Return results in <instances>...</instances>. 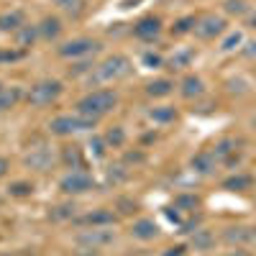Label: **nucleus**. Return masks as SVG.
<instances>
[{
    "instance_id": "f03ea898",
    "label": "nucleus",
    "mask_w": 256,
    "mask_h": 256,
    "mask_svg": "<svg viewBox=\"0 0 256 256\" xmlns=\"http://www.w3.org/2000/svg\"><path fill=\"white\" fill-rule=\"evenodd\" d=\"M131 72H134L131 59L123 56V54H113V56H108L102 64L95 67V80L98 82H118V80L128 77Z\"/></svg>"
},
{
    "instance_id": "bb28decb",
    "label": "nucleus",
    "mask_w": 256,
    "mask_h": 256,
    "mask_svg": "<svg viewBox=\"0 0 256 256\" xmlns=\"http://www.w3.org/2000/svg\"><path fill=\"white\" fill-rule=\"evenodd\" d=\"M195 24H198V18H195V16H184V18H180L177 24L172 26V34H174V36L192 34V31H195Z\"/></svg>"
},
{
    "instance_id": "1a4fd4ad",
    "label": "nucleus",
    "mask_w": 256,
    "mask_h": 256,
    "mask_svg": "<svg viewBox=\"0 0 256 256\" xmlns=\"http://www.w3.org/2000/svg\"><path fill=\"white\" fill-rule=\"evenodd\" d=\"M159 34H162V20L156 16H144L134 26V36L141 41H154V38H159Z\"/></svg>"
},
{
    "instance_id": "4be33fe9",
    "label": "nucleus",
    "mask_w": 256,
    "mask_h": 256,
    "mask_svg": "<svg viewBox=\"0 0 256 256\" xmlns=\"http://www.w3.org/2000/svg\"><path fill=\"white\" fill-rule=\"evenodd\" d=\"M38 38V26H28L24 24L18 31H16V41H18V46H31L34 41Z\"/></svg>"
},
{
    "instance_id": "ea45409f",
    "label": "nucleus",
    "mask_w": 256,
    "mask_h": 256,
    "mask_svg": "<svg viewBox=\"0 0 256 256\" xmlns=\"http://www.w3.org/2000/svg\"><path fill=\"white\" fill-rule=\"evenodd\" d=\"M8 169H10V164H8V159H6V156H0V180H3V177L8 174Z\"/></svg>"
},
{
    "instance_id": "f3484780",
    "label": "nucleus",
    "mask_w": 256,
    "mask_h": 256,
    "mask_svg": "<svg viewBox=\"0 0 256 256\" xmlns=\"http://www.w3.org/2000/svg\"><path fill=\"white\" fill-rule=\"evenodd\" d=\"M254 187V177L251 174H233L228 180H223V190L228 192H246Z\"/></svg>"
},
{
    "instance_id": "9d476101",
    "label": "nucleus",
    "mask_w": 256,
    "mask_h": 256,
    "mask_svg": "<svg viewBox=\"0 0 256 256\" xmlns=\"http://www.w3.org/2000/svg\"><path fill=\"white\" fill-rule=\"evenodd\" d=\"M220 241L228 244V246H246L251 244V228L248 226H226L223 233H220Z\"/></svg>"
},
{
    "instance_id": "cd10ccee",
    "label": "nucleus",
    "mask_w": 256,
    "mask_h": 256,
    "mask_svg": "<svg viewBox=\"0 0 256 256\" xmlns=\"http://www.w3.org/2000/svg\"><path fill=\"white\" fill-rule=\"evenodd\" d=\"M20 100V90L18 88H10V90H0V110H8V108H13V105Z\"/></svg>"
},
{
    "instance_id": "f257e3e1",
    "label": "nucleus",
    "mask_w": 256,
    "mask_h": 256,
    "mask_svg": "<svg viewBox=\"0 0 256 256\" xmlns=\"http://www.w3.org/2000/svg\"><path fill=\"white\" fill-rule=\"evenodd\" d=\"M116 102H118L116 90H105V88L102 90H92V92H88L77 102V113L98 123L102 116H108L116 108Z\"/></svg>"
},
{
    "instance_id": "b1692460",
    "label": "nucleus",
    "mask_w": 256,
    "mask_h": 256,
    "mask_svg": "<svg viewBox=\"0 0 256 256\" xmlns=\"http://www.w3.org/2000/svg\"><path fill=\"white\" fill-rule=\"evenodd\" d=\"M54 6H56L59 10H64L67 16L77 18V16H82V10H84V0H54Z\"/></svg>"
},
{
    "instance_id": "dca6fc26",
    "label": "nucleus",
    "mask_w": 256,
    "mask_h": 256,
    "mask_svg": "<svg viewBox=\"0 0 256 256\" xmlns=\"http://www.w3.org/2000/svg\"><path fill=\"white\" fill-rule=\"evenodd\" d=\"M216 164H218V159H216L212 152H200V154L192 156V162H190V166L195 169L198 174H210L212 169H216Z\"/></svg>"
},
{
    "instance_id": "a211bd4d",
    "label": "nucleus",
    "mask_w": 256,
    "mask_h": 256,
    "mask_svg": "<svg viewBox=\"0 0 256 256\" xmlns=\"http://www.w3.org/2000/svg\"><path fill=\"white\" fill-rule=\"evenodd\" d=\"M20 26H24V13L20 10H10L0 16V31L3 34H16Z\"/></svg>"
},
{
    "instance_id": "ddd939ff",
    "label": "nucleus",
    "mask_w": 256,
    "mask_h": 256,
    "mask_svg": "<svg viewBox=\"0 0 256 256\" xmlns=\"http://www.w3.org/2000/svg\"><path fill=\"white\" fill-rule=\"evenodd\" d=\"M180 95H182L184 100H198V98H202V95H205V82H202V77L187 74V77L180 82Z\"/></svg>"
},
{
    "instance_id": "393cba45",
    "label": "nucleus",
    "mask_w": 256,
    "mask_h": 256,
    "mask_svg": "<svg viewBox=\"0 0 256 256\" xmlns=\"http://www.w3.org/2000/svg\"><path fill=\"white\" fill-rule=\"evenodd\" d=\"M102 138H105V144H108L110 148H120L126 144V131L120 126H113V128H108V134H105Z\"/></svg>"
},
{
    "instance_id": "39448f33",
    "label": "nucleus",
    "mask_w": 256,
    "mask_h": 256,
    "mask_svg": "<svg viewBox=\"0 0 256 256\" xmlns=\"http://www.w3.org/2000/svg\"><path fill=\"white\" fill-rule=\"evenodd\" d=\"M95 126V120L90 118H84V116H59L49 123L52 128V134L56 136H72V134H80V131H90V128Z\"/></svg>"
},
{
    "instance_id": "423d86ee",
    "label": "nucleus",
    "mask_w": 256,
    "mask_h": 256,
    "mask_svg": "<svg viewBox=\"0 0 256 256\" xmlns=\"http://www.w3.org/2000/svg\"><path fill=\"white\" fill-rule=\"evenodd\" d=\"M92 187H95V182L84 169H70L59 182V190L64 195H84V192H90Z\"/></svg>"
},
{
    "instance_id": "c85d7f7f",
    "label": "nucleus",
    "mask_w": 256,
    "mask_h": 256,
    "mask_svg": "<svg viewBox=\"0 0 256 256\" xmlns=\"http://www.w3.org/2000/svg\"><path fill=\"white\" fill-rule=\"evenodd\" d=\"M64 164H67L70 169H82V152L77 146H70V148H64V154H62Z\"/></svg>"
},
{
    "instance_id": "72a5a7b5",
    "label": "nucleus",
    "mask_w": 256,
    "mask_h": 256,
    "mask_svg": "<svg viewBox=\"0 0 256 256\" xmlns=\"http://www.w3.org/2000/svg\"><path fill=\"white\" fill-rule=\"evenodd\" d=\"M72 216H74V208H72V205H59V208L52 212L54 220H64V218H72Z\"/></svg>"
},
{
    "instance_id": "c9c22d12",
    "label": "nucleus",
    "mask_w": 256,
    "mask_h": 256,
    "mask_svg": "<svg viewBox=\"0 0 256 256\" xmlns=\"http://www.w3.org/2000/svg\"><path fill=\"white\" fill-rule=\"evenodd\" d=\"M105 146H108V144H105V138H92L90 141V148H92V152H95V156H105Z\"/></svg>"
},
{
    "instance_id": "0eeeda50",
    "label": "nucleus",
    "mask_w": 256,
    "mask_h": 256,
    "mask_svg": "<svg viewBox=\"0 0 256 256\" xmlns=\"http://www.w3.org/2000/svg\"><path fill=\"white\" fill-rule=\"evenodd\" d=\"M100 49V41H92V38H74V41H67V44L59 46V54L67 56V59H82V56H90Z\"/></svg>"
},
{
    "instance_id": "a19ab883",
    "label": "nucleus",
    "mask_w": 256,
    "mask_h": 256,
    "mask_svg": "<svg viewBox=\"0 0 256 256\" xmlns=\"http://www.w3.org/2000/svg\"><path fill=\"white\" fill-rule=\"evenodd\" d=\"M20 54H13V52H3L0 49V62H10V59H18Z\"/></svg>"
},
{
    "instance_id": "9b49d317",
    "label": "nucleus",
    "mask_w": 256,
    "mask_h": 256,
    "mask_svg": "<svg viewBox=\"0 0 256 256\" xmlns=\"http://www.w3.org/2000/svg\"><path fill=\"white\" fill-rule=\"evenodd\" d=\"M116 220H118L116 212L108 210V208H98V210H92V212L80 218L82 226H92V228H110V226H116Z\"/></svg>"
},
{
    "instance_id": "6ab92c4d",
    "label": "nucleus",
    "mask_w": 256,
    "mask_h": 256,
    "mask_svg": "<svg viewBox=\"0 0 256 256\" xmlns=\"http://www.w3.org/2000/svg\"><path fill=\"white\" fill-rule=\"evenodd\" d=\"M172 90H174V82L164 80V77L146 84V95H152V98H166V95H172Z\"/></svg>"
},
{
    "instance_id": "6e6552de",
    "label": "nucleus",
    "mask_w": 256,
    "mask_h": 256,
    "mask_svg": "<svg viewBox=\"0 0 256 256\" xmlns=\"http://www.w3.org/2000/svg\"><path fill=\"white\" fill-rule=\"evenodd\" d=\"M116 241V230L110 228H88L77 236L80 246H88V248H98V246H108Z\"/></svg>"
},
{
    "instance_id": "473e14b6",
    "label": "nucleus",
    "mask_w": 256,
    "mask_h": 256,
    "mask_svg": "<svg viewBox=\"0 0 256 256\" xmlns=\"http://www.w3.org/2000/svg\"><path fill=\"white\" fill-rule=\"evenodd\" d=\"M226 13H230V16H246L248 6L244 3V0H226Z\"/></svg>"
},
{
    "instance_id": "a878e982",
    "label": "nucleus",
    "mask_w": 256,
    "mask_h": 256,
    "mask_svg": "<svg viewBox=\"0 0 256 256\" xmlns=\"http://www.w3.org/2000/svg\"><path fill=\"white\" fill-rule=\"evenodd\" d=\"M192 59H195V52H192V49H182V52H177L172 59H169L166 64H169L172 70H182V67H190Z\"/></svg>"
},
{
    "instance_id": "c03bdc74",
    "label": "nucleus",
    "mask_w": 256,
    "mask_h": 256,
    "mask_svg": "<svg viewBox=\"0 0 256 256\" xmlns=\"http://www.w3.org/2000/svg\"><path fill=\"white\" fill-rule=\"evenodd\" d=\"M0 90H3V88H0Z\"/></svg>"
},
{
    "instance_id": "79ce46f5",
    "label": "nucleus",
    "mask_w": 256,
    "mask_h": 256,
    "mask_svg": "<svg viewBox=\"0 0 256 256\" xmlns=\"http://www.w3.org/2000/svg\"><path fill=\"white\" fill-rule=\"evenodd\" d=\"M251 244H256V226H251Z\"/></svg>"
},
{
    "instance_id": "e433bc0d",
    "label": "nucleus",
    "mask_w": 256,
    "mask_h": 256,
    "mask_svg": "<svg viewBox=\"0 0 256 256\" xmlns=\"http://www.w3.org/2000/svg\"><path fill=\"white\" fill-rule=\"evenodd\" d=\"M241 52H244V56H246V59H256V38H254V41H248V44H246Z\"/></svg>"
},
{
    "instance_id": "7ed1b4c3",
    "label": "nucleus",
    "mask_w": 256,
    "mask_h": 256,
    "mask_svg": "<svg viewBox=\"0 0 256 256\" xmlns=\"http://www.w3.org/2000/svg\"><path fill=\"white\" fill-rule=\"evenodd\" d=\"M62 90L64 88H62L59 80H41L28 92V105H34V108H46V105H52L54 100H59Z\"/></svg>"
},
{
    "instance_id": "412c9836",
    "label": "nucleus",
    "mask_w": 256,
    "mask_h": 256,
    "mask_svg": "<svg viewBox=\"0 0 256 256\" xmlns=\"http://www.w3.org/2000/svg\"><path fill=\"white\" fill-rule=\"evenodd\" d=\"M62 34V24H59V18H44L38 24V36L41 38H46V41H52V38H56Z\"/></svg>"
},
{
    "instance_id": "4468645a",
    "label": "nucleus",
    "mask_w": 256,
    "mask_h": 256,
    "mask_svg": "<svg viewBox=\"0 0 256 256\" xmlns=\"http://www.w3.org/2000/svg\"><path fill=\"white\" fill-rule=\"evenodd\" d=\"M159 226L152 220V218H138L134 226H131V236L138 238V241H154L159 238Z\"/></svg>"
},
{
    "instance_id": "58836bf2",
    "label": "nucleus",
    "mask_w": 256,
    "mask_h": 256,
    "mask_svg": "<svg viewBox=\"0 0 256 256\" xmlns=\"http://www.w3.org/2000/svg\"><path fill=\"white\" fill-rule=\"evenodd\" d=\"M220 256H254V254L246 251L244 246H236V248H230V251H226V254H220Z\"/></svg>"
},
{
    "instance_id": "20e7f679",
    "label": "nucleus",
    "mask_w": 256,
    "mask_h": 256,
    "mask_svg": "<svg viewBox=\"0 0 256 256\" xmlns=\"http://www.w3.org/2000/svg\"><path fill=\"white\" fill-rule=\"evenodd\" d=\"M228 31V20L223 16H216V13H208V16H200L198 24H195V34L200 41H216L220 38L223 34Z\"/></svg>"
},
{
    "instance_id": "2eb2a0df",
    "label": "nucleus",
    "mask_w": 256,
    "mask_h": 256,
    "mask_svg": "<svg viewBox=\"0 0 256 256\" xmlns=\"http://www.w3.org/2000/svg\"><path fill=\"white\" fill-rule=\"evenodd\" d=\"M190 246L195 248V251H210L212 246H216V233L208 230V228H198V230H192V236H190Z\"/></svg>"
},
{
    "instance_id": "2f4dec72",
    "label": "nucleus",
    "mask_w": 256,
    "mask_h": 256,
    "mask_svg": "<svg viewBox=\"0 0 256 256\" xmlns=\"http://www.w3.org/2000/svg\"><path fill=\"white\" fill-rule=\"evenodd\" d=\"M8 192H10L13 198H28L31 192H34V184H28V182H16V184L8 187Z\"/></svg>"
},
{
    "instance_id": "aec40b11",
    "label": "nucleus",
    "mask_w": 256,
    "mask_h": 256,
    "mask_svg": "<svg viewBox=\"0 0 256 256\" xmlns=\"http://www.w3.org/2000/svg\"><path fill=\"white\" fill-rule=\"evenodd\" d=\"M148 118H152L154 123H174L177 120V110L172 108V105H156V108L148 110Z\"/></svg>"
},
{
    "instance_id": "f8f14e48",
    "label": "nucleus",
    "mask_w": 256,
    "mask_h": 256,
    "mask_svg": "<svg viewBox=\"0 0 256 256\" xmlns=\"http://www.w3.org/2000/svg\"><path fill=\"white\" fill-rule=\"evenodd\" d=\"M54 164V154L49 152L46 146H41V148H31V152L26 154V166L36 169V172H49Z\"/></svg>"
},
{
    "instance_id": "c756f323",
    "label": "nucleus",
    "mask_w": 256,
    "mask_h": 256,
    "mask_svg": "<svg viewBox=\"0 0 256 256\" xmlns=\"http://www.w3.org/2000/svg\"><path fill=\"white\" fill-rule=\"evenodd\" d=\"M174 208L177 210H184V212H195L200 208V198L198 195H180L174 200Z\"/></svg>"
},
{
    "instance_id": "f704fd0d",
    "label": "nucleus",
    "mask_w": 256,
    "mask_h": 256,
    "mask_svg": "<svg viewBox=\"0 0 256 256\" xmlns=\"http://www.w3.org/2000/svg\"><path fill=\"white\" fill-rule=\"evenodd\" d=\"M144 64H146V67H152V70H156V67H162V64H164V59H162L159 54L146 52V54H144Z\"/></svg>"
},
{
    "instance_id": "37998d69",
    "label": "nucleus",
    "mask_w": 256,
    "mask_h": 256,
    "mask_svg": "<svg viewBox=\"0 0 256 256\" xmlns=\"http://www.w3.org/2000/svg\"><path fill=\"white\" fill-rule=\"evenodd\" d=\"M0 256H10V254H0Z\"/></svg>"
},
{
    "instance_id": "5701e85b",
    "label": "nucleus",
    "mask_w": 256,
    "mask_h": 256,
    "mask_svg": "<svg viewBox=\"0 0 256 256\" xmlns=\"http://www.w3.org/2000/svg\"><path fill=\"white\" fill-rule=\"evenodd\" d=\"M212 154H216V159L220 162H228L233 154H236V138H223L216 144V148H212Z\"/></svg>"
},
{
    "instance_id": "4c0bfd02",
    "label": "nucleus",
    "mask_w": 256,
    "mask_h": 256,
    "mask_svg": "<svg viewBox=\"0 0 256 256\" xmlns=\"http://www.w3.org/2000/svg\"><path fill=\"white\" fill-rule=\"evenodd\" d=\"M184 254H187V248H184V246H169L162 256H184Z\"/></svg>"
},
{
    "instance_id": "7c9ffc66",
    "label": "nucleus",
    "mask_w": 256,
    "mask_h": 256,
    "mask_svg": "<svg viewBox=\"0 0 256 256\" xmlns=\"http://www.w3.org/2000/svg\"><path fill=\"white\" fill-rule=\"evenodd\" d=\"M238 44H244V34L241 31H230L226 38H223V44H220V52H233Z\"/></svg>"
}]
</instances>
